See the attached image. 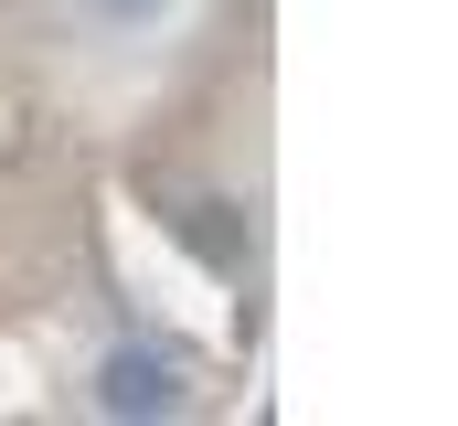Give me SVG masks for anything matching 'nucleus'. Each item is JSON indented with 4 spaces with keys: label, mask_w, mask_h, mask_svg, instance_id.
<instances>
[{
    "label": "nucleus",
    "mask_w": 458,
    "mask_h": 426,
    "mask_svg": "<svg viewBox=\"0 0 458 426\" xmlns=\"http://www.w3.org/2000/svg\"><path fill=\"white\" fill-rule=\"evenodd\" d=\"M192 245H203V256H234V245H245L234 203H192Z\"/></svg>",
    "instance_id": "f03ea898"
},
{
    "label": "nucleus",
    "mask_w": 458,
    "mask_h": 426,
    "mask_svg": "<svg viewBox=\"0 0 458 426\" xmlns=\"http://www.w3.org/2000/svg\"><path fill=\"white\" fill-rule=\"evenodd\" d=\"M97 405H107V416H171V405H182L171 352H139V341L107 352V362H97Z\"/></svg>",
    "instance_id": "f257e3e1"
}]
</instances>
